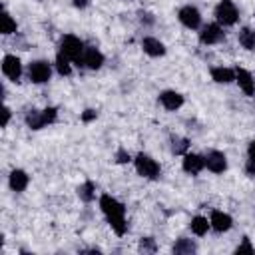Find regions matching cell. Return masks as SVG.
Wrapping results in <instances>:
<instances>
[{"label": "cell", "instance_id": "obj_1", "mask_svg": "<svg viewBox=\"0 0 255 255\" xmlns=\"http://www.w3.org/2000/svg\"><path fill=\"white\" fill-rule=\"evenodd\" d=\"M100 207H102L104 215L108 217L112 229H114L118 235H124L126 229H128V223H126V207H124L116 197H112V195H108V193H104V195L100 197Z\"/></svg>", "mask_w": 255, "mask_h": 255}, {"label": "cell", "instance_id": "obj_2", "mask_svg": "<svg viewBox=\"0 0 255 255\" xmlns=\"http://www.w3.org/2000/svg\"><path fill=\"white\" fill-rule=\"evenodd\" d=\"M60 52H62L64 56H68L70 60L78 62V60L82 58V54H84V44H82V40H80L78 36L66 34V36L62 38V42H60Z\"/></svg>", "mask_w": 255, "mask_h": 255}, {"label": "cell", "instance_id": "obj_3", "mask_svg": "<svg viewBox=\"0 0 255 255\" xmlns=\"http://www.w3.org/2000/svg\"><path fill=\"white\" fill-rule=\"evenodd\" d=\"M215 18L219 24L223 26H233L239 18V12H237V6L231 2V0H221L217 6H215Z\"/></svg>", "mask_w": 255, "mask_h": 255}, {"label": "cell", "instance_id": "obj_4", "mask_svg": "<svg viewBox=\"0 0 255 255\" xmlns=\"http://www.w3.org/2000/svg\"><path fill=\"white\" fill-rule=\"evenodd\" d=\"M135 169H137L139 175H143L147 179H155L159 175V163L153 157L145 155V153H137L135 155Z\"/></svg>", "mask_w": 255, "mask_h": 255}, {"label": "cell", "instance_id": "obj_5", "mask_svg": "<svg viewBox=\"0 0 255 255\" xmlns=\"http://www.w3.org/2000/svg\"><path fill=\"white\" fill-rule=\"evenodd\" d=\"M50 76H52V68H50V64L44 62V60H36V62H32V64L28 66V78H30L34 84H44V82L50 80Z\"/></svg>", "mask_w": 255, "mask_h": 255}, {"label": "cell", "instance_id": "obj_6", "mask_svg": "<svg viewBox=\"0 0 255 255\" xmlns=\"http://www.w3.org/2000/svg\"><path fill=\"white\" fill-rule=\"evenodd\" d=\"M177 18H179V22H181L185 28H189V30H195V28H199V24H201V14H199V10H197L195 6H183V8L179 10Z\"/></svg>", "mask_w": 255, "mask_h": 255}, {"label": "cell", "instance_id": "obj_7", "mask_svg": "<svg viewBox=\"0 0 255 255\" xmlns=\"http://www.w3.org/2000/svg\"><path fill=\"white\" fill-rule=\"evenodd\" d=\"M76 64H78V66L82 64V66H86V68H90V70H98V68L104 64V56H102V52L96 50V48H84V54H82V58H80Z\"/></svg>", "mask_w": 255, "mask_h": 255}, {"label": "cell", "instance_id": "obj_8", "mask_svg": "<svg viewBox=\"0 0 255 255\" xmlns=\"http://www.w3.org/2000/svg\"><path fill=\"white\" fill-rule=\"evenodd\" d=\"M2 72H4L6 78H10V80L16 82V80L22 76V62H20L16 56L8 54V56H4V60H2Z\"/></svg>", "mask_w": 255, "mask_h": 255}, {"label": "cell", "instance_id": "obj_9", "mask_svg": "<svg viewBox=\"0 0 255 255\" xmlns=\"http://www.w3.org/2000/svg\"><path fill=\"white\" fill-rule=\"evenodd\" d=\"M221 38H223V30H221L219 24H207V26H203L201 32H199L201 44H217Z\"/></svg>", "mask_w": 255, "mask_h": 255}, {"label": "cell", "instance_id": "obj_10", "mask_svg": "<svg viewBox=\"0 0 255 255\" xmlns=\"http://www.w3.org/2000/svg\"><path fill=\"white\" fill-rule=\"evenodd\" d=\"M159 102H161V106H163L165 110L173 112V110H177V108H181V106H183V96H181L179 92L165 90V92H161V94H159Z\"/></svg>", "mask_w": 255, "mask_h": 255}, {"label": "cell", "instance_id": "obj_11", "mask_svg": "<svg viewBox=\"0 0 255 255\" xmlns=\"http://www.w3.org/2000/svg\"><path fill=\"white\" fill-rule=\"evenodd\" d=\"M205 165H207V169H211L213 173H223L225 167H227L225 153H221V151H209V153L205 155Z\"/></svg>", "mask_w": 255, "mask_h": 255}, {"label": "cell", "instance_id": "obj_12", "mask_svg": "<svg viewBox=\"0 0 255 255\" xmlns=\"http://www.w3.org/2000/svg\"><path fill=\"white\" fill-rule=\"evenodd\" d=\"M181 165H183V171H185V173L197 175V173L205 167V157H201V155H197V153H185Z\"/></svg>", "mask_w": 255, "mask_h": 255}, {"label": "cell", "instance_id": "obj_13", "mask_svg": "<svg viewBox=\"0 0 255 255\" xmlns=\"http://www.w3.org/2000/svg\"><path fill=\"white\" fill-rule=\"evenodd\" d=\"M235 82L239 84V88H241L247 96H253V94H255V80H253V76H251L247 70L237 68V70H235Z\"/></svg>", "mask_w": 255, "mask_h": 255}, {"label": "cell", "instance_id": "obj_14", "mask_svg": "<svg viewBox=\"0 0 255 255\" xmlns=\"http://www.w3.org/2000/svg\"><path fill=\"white\" fill-rule=\"evenodd\" d=\"M209 223H211V227H213L217 233H223V231H229V229H231L233 219H231V215H227V213H223V211H213Z\"/></svg>", "mask_w": 255, "mask_h": 255}, {"label": "cell", "instance_id": "obj_15", "mask_svg": "<svg viewBox=\"0 0 255 255\" xmlns=\"http://www.w3.org/2000/svg\"><path fill=\"white\" fill-rule=\"evenodd\" d=\"M28 181H30V177H28V173L24 169H14L10 173V177H8V183H10V187L14 191H24L28 187Z\"/></svg>", "mask_w": 255, "mask_h": 255}, {"label": "cell", "instance_id": "obj_16", "mask_svg": "<svg viewBox=\"0 0 255 255\" xmlns=\"http://www.w3.org/2000/svg\"><path fill=\"white\" fill-rule=\"evenodd\" d=\"M141 48H143V52H145V54H149V56H153V58H157V56H163V54H165V46H163L159 40L149 38V36L141 40Z\"/></svg>", "mask_w": 255, "mask_h": 255}, {"label": "cell", "instance_id": "obj_17", "mask_svg": "<svg viewBox=\"0 0 255 255\" xmlns=\"http://www.w3.org/2000/svg\"><path fill=\"white\" fill-rule=\"evenodd\" d=\"M211 78L217 84H229V82L235 80V70H229V68H213L211 70Z\"/></svg>", "mask_w": 255, "mask_h": 255}, {"label": "cell", "instance_id": "obj_18", "mask_svg": "<svg viewBox=\"0 0 255 255\" xmlns=\"http://www.w3.org/2000/svg\"><path fill=\"white\" fill-rule=\"evenodd\" d=\"M195 251H197V245L191 239H185V237L177 239L175 245H173V253H177V255H191Z\"/></svg>", "mask_w": 255, "mask_h": 255}, {"label": "cell", "instance_id": "obj_19", "mask_svg": "<svg viewBox=\"0 0 255 255\" xmlns=\"http://www.w3.org/2000/svg\"><path fill=\"white\" fill-rule=\"evenodd\" d=\"M26 124H28V128H32V129H42V128L46 126L44 116H42V112H38V110H30V112L26 114Z\"/></svg>", "mask_w": 255, "mask_h": 255}, {"label": "cell", "instance_id": "obj_20", "mask_svg": "<svg viewBox=\"0 0 255 255\" xmlns=\"http://www.w3.org/2000/svg\"><path fill=\"white\" fill-rule=\"evenodd\" d=\"M239 44H241L245 50H253V48H255V32L249 30V28L239 30Z\"/></svg>", "mask_w": 255, "mask_h": 255}, {"label": "cell", "instance_id": "obj_21", "mask_svg": "<svg viewBox=\"0 0 255 255\" xmlns=\"http://www.w3.org/2000/svg\"><path fill=\"white\" fill-rule=\"evenodd\" d=\"M211 227V223H207V219L205 217H201V215H197V217H193L191 219V231L195 233V235H205L207 233V229Z\"/></svg>", "mask_w": 255, "mask_h": 255}, {"label": "cell", "instance_id": "obj_22", "mask_svg": "<svg viewBox=\"0 0 255 255\" xmlns=\"http://www.w3.org/2000/svg\"><path fill=\"white\" fill-rule=\"evenodd\" d=\"M56 70H58V74H60V76H70V72H72L70 58H68V56H64L62 52L56 56Z\"/></svg>", "mask_w": 255, "mask_h": 255}, {"label": "cell", "instance_id": "obj_23", "mask_svg": "<svg viewBox=\"0 0 255 255\" xmlns=\"http://www.w3.org/2000/svg\"><path fill=\"white\" fill-rule=\"evenodd\" d=\"M94 191H96V185L92 181H86L84 185L78 187V195L84 199V201H92L94 199Z\"/></svg>", "mask_w": 255, "mask_h": 255}, {"label": "cell", "instance_id": "obj_24", "mask_svg": "<svg viewBox=\"0 0 255 255\" xmlns=\"http://www.w3.org/2000/svg\"><path fill=\"white\" fill-rule=\"evenodd\" d=\"M245 171L249 175H255V139L249 143V149H247V165H245Z\"/></svg>", "mask_w": 255, "mask_h": 255}, {"label": "cell", "instance_id": "obj_25", "mask_svg": "<svg viewBox=\"0 0 255 255\" xmlns=\"http://www.w3.org/2000/svg\"><path fill=\"white\" fill-rule=\"evenodd\" d=\"M16 32V22L8 12L2 14V34H14Z\"/></svg>", "mask_w": 255, "mask_h": 255}, {"label": "cell", "instance_id": "obj_26", "mask_svg": "<svg viewBox=\"0 0 255 255\" xmlns=\"http://www.w3.org/2000/svg\"><path fill=\"white\" fill-rule=\"evenodd\" d=\"M187 147H189V141L187 139H181V137H175L173 139V145H171L173 153H185Z\"/></svg>", "mask_w": 255, "mask_h": 255}, {"label": "cell", "instance_id": "obj_27", "mask_svg": "<svg viewBox=\"0 0 255 255\" xmlns=\"http://www.w3.org/2000/svg\"><path fill=\"white\" fill-rule=\"evenodd\" d=\"M42 116H44L46 126L48 124H54L56 122V116H58V110L56 108H46V110H42Z\"/></svg>", "mask_w": 255, "mask_h": 255}, {"label": "cell", "instance_id": "obj_28", "mask_svg": "<svg viewBox=\"0 0 255 255\" xmlns=\"http://www.w3.org/2000/svg\"><path fill=\"white\" fill-rule=\"evenodd\" d=\"M235 253H237V255H241V253H247V255H253V253H255V249H253V245L249 243V239L245 237V239H243V243H241V245H239V247L235 249Z\"/></svg>", "mask_w": 255, "mask_h": 255}, {"label": "cell", "instance_id": "obj_29", "mask_svg": "<svg viewBox=\"0 0 255 255\" xmlns=\"http://www.w3.org/2000/svg\"><path fill=\"white\" fill-rule=\"evenodd\" d=\"M139 249H141V251H149V253H153V251H155V243H153V239H151V237H141V241H139Z\"/></svg>", "mask_w": 255, "mask_h": 255}, {"label": "cell", "instance_id": "obj_30", "mask_svg": "<svg viewBox=\"0 0 255 255\" xmlns=\"http://www.w3.org/2000/svg\"><path fill=\"white\" fill-rule=\"evenodd\" d=\"M116 161H118V163H126V161H129V153H128L126 149H118V153H116Z\"/></svg>", "mask_w": 255, "mask_h": 255}, {"label": "cell", "instance_id": "obj_31", "mask_svg": "<svg viewBox=\"0 0 255 255\" xmlns=\"http://www.w3.org/2000/svg\"><path fill=\"white\" fill-rule=\"evenodd\" d=\"M96 116H98V114H96L94 110H86V112L82 114V120H84V122H92V120H96Z\"/></svg>", "mask_w": 255, "mask_h": 255}, {"label": "cell", "instance_id": "obj_32", "mask_svg": "<svg viewBox=\"0 0 255 255\" xmlns=\"http://www.w3.org/2000/svg\"><path fill=\"white\" fill-rule=\"evenodd\" d=\"M8 122H10V110H8V108H4V110H2V128H6V126H8Z\"/></svg>", "mask_w": 255, "mask_h": 255}, {"label": "cell", "instance_id": "obj_33", "mask_svg": "<svg viewBox=\"0 0 255 255\" xmlns=\"http://www.w3.org/2000/svg\"><path fill=\"white\" fill-rule=\"evenodd\" d=\"M139 20H141V22H145V24H153L151 14H147V12H139Z\"/></svg>", "mask_w": 255, "mask_h": 255}, {"label": "cell", "instance_id": "obj_34", "mask_svg": "<svg viewBox=\"0 0 255 255\" xmlns=\"http://www.w3.org/2000/svg\"><path fill=\"white\" fill-rule=\"evenodd\" d=\"M90 4V0H74V6L76 8H86Z\"/></svg>", "mask_w": 255, "mask_h": 255}, {"label": "cell", "instance_id": "obj_35", "mask_svg": "<svg viewBox=\"0 0 255 255\" xmlns=\"http://www.w3.org/2000/svg\"><path fill=\"white\" fill-rule=\"evenodd\" d=\"M253 32H255V30H253Z\"/></svg>", "mask_w": 255, "mask_h": 255}]
</instances>
